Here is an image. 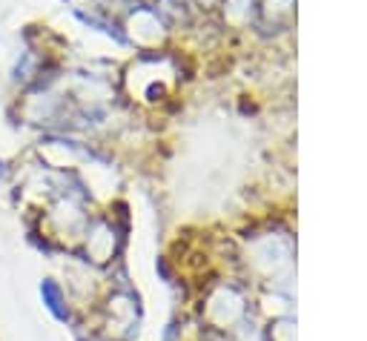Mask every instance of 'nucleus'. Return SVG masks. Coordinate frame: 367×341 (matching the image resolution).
I'll return each instance as SVG.
<instances>
[{
	"instance_id": "1",
	"label": "nucleus",
	"mask_w": 367,
	"mask_h": 341,
	"mask_svg": "<svg viewBox=\"0 0 367 341\" xmlns=\"http://www.w3.org/2000/svg\"><path fill=\"white\" fill-rule=\"evenodd\" d=\"M41 295H44V304L52 310V315H58V318H66V310H64V290L52 281V278H46L44 284H41Z\"/></svg>"
}]
</instances>
